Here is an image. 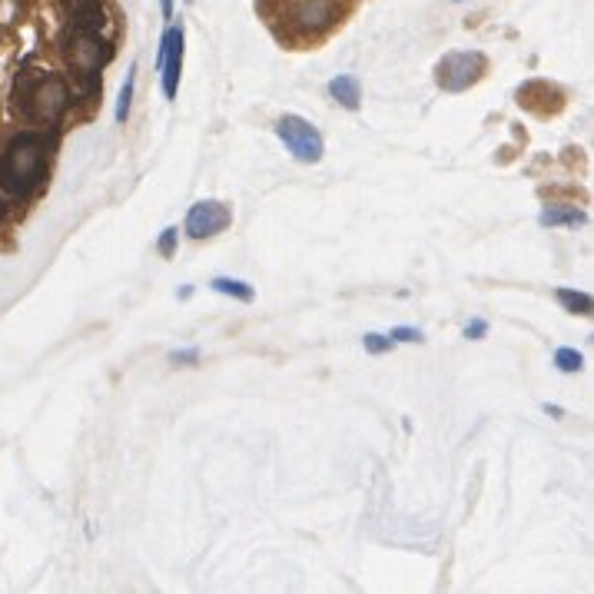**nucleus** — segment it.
I'll return each mask as SVG.
<instances>
[{"instance_id":"f257e3e1","label":"nucleus","mask_w":594,"mask_h":594,"mask_svg":"<svg viewBox=\"0 0 594 594\" xmlns=\"http://www.w3.org/2000/svg\"><path fill=\"white\" fill-rule=\"evenodd\" d=\"M54 140L40 130H24L7 143L0 153V190L10 196H30L37 193L47 180V163Z\"/></svg>"},{"instance_id":"f03ea898","label":"nucleus","mask_w":594,"mask_h":594,"mask_svg":"<svg viewBox=\"0 0 594 594\" xmlns=\"http://www.w3.org/2000/svg\"><path fill=\"white\" fill-rule=\"evenodd\" d=\"M263 10L279 37L306 44V40H319L326 30L336 27L346 7H342V0H266Z\"/></svg>"},{"instance_id":"7ed1b4c3","label":"nucleus","mask_w":594,"mask_h":594,"mask_svg":"<svg viewBox=\"0 0 594 594\" xmlns=\"http://www.w3.org/2000/svg\"><path fill=\"white\" fill-rule=\"evenodd\" d=\"M70 87L60 74H34L24 70L14 87V113L37 127H54L70 107Z\"/></svg>"},{"instance_id":"20e7f679","label":"nucleus","mask_w":594,"mask_h":594,"mask_svg":"<svg viewBox=\"0 0 594 594\" xmlns=\"http://www.w3.org/2000/svg\"><path fill=\"white\" fill-rule=\"evenodd\" d=\"M60 50H64L70 70L80 83L83 93H93L100 83V70L110 64L113 47L107 37H100L97 24H87V20H74L64 37H60Z\"/></svg>"},{"instance_id":"39448f33","label":"nucleus","mask_w":594,"mask_h":594,"mask_svg":"<svg viewBox=\"0 0 594 594\" xmlns=\"http://www.w3.org/2000/svg\"><path fill=\"white\" fill-rule=\"evenodd\" d=\"M276 137L283 140V147L293 153L299 163H319L322 153H326L322 133L312 127L306 117H299V113H286V117L276 120Z\"/></svg>"},{"instance_id":"423d86ee","label":"nucleus","mask_w":594,"mask_h":594,"mask_svg":"<svg viewBox=\"0 0 594 594\" xmlns=\"http://www.w3.org/2000/svg\"><path fill=\"white\" fill-rule=\"evenodd\" d=\"M485 67H488V60L478 54V50H452V54H445L439 60V67H435V80H439V87L445 93H462L472 87V83L482 80Z\"/></svg>"},{"instance_id":"0eeeda50","label":"nucleus","mask_w":594,"mask_h":594,"mask_svg":"<svg viewBox=\"0 0 594 594\" xmlns=\"http://www.w3.org/2000/svg\"><path fill=\"white\" fill-rule=\"evenodd\" d=\"M233 223V210L220 200H203L186 213V233L190 239H210Z\"/></svg>"},{"instance_id":"6e6552de","label":"nucleus","mask_w":594,"mask_h":594,"mask_svg":"<svg viewBox=\"0 0 594 594\" xmlns=\"http://www.w3.org/2000/svg\"><path fill=\"white\" fill-rule=\"evenodd\" d=\"M160 44L166 47L163 57V97L173 100L180 90V74H183V27H166V34Z\"/></svg>"},{"instance_id":"1a4fd4ad","label":"nucleus","mask_w":594,"mask_h":594,"mask_svg":"<svg viewBox=\"0 0 594 594\" xmlns=\"http://www.w3.org/2000/svg\"><path fill=\"white\" fill-rule=\"evenodd\" d=\"M329 97L342 103L346 110H359V103H362V87H359V80L356 77H336V80H329Z\"/></svg>"},{"instance_id":"9d476101","label":"nucleus","mask_w":594,"mask_h":594,"mask_svg":"<svg viewBox=\"0 0 594 594\" xmlns=\"http://www.w3.org/2000/svg\"><path fill=\"white\" fill-rule=\"evenodd\" d=\"M538 223L541 226H585L588 213L578 210V206H548V210H541Z\"/></svg>"},{"instance_id":"9b49d317","label":"nucleus","mask_w":594,"mask_h":594,"mask_svg":"<svg viewBox=\"0 0 594 594\" xmlns=\"http://www.w3.org/2000/svg\"><path fill=\"white\" fill-rule=\"evenodd\" d=\"M213 289L220 296H233L239 302H253V286L243 283V279H229V276H220V279H213Z\"/></svg>"},{"instance_id":"f8f14e48","label":"nucleus","mask_w":594,"mask_h":594,"mask_svg":"<svg viewBox=\"0 0 594 594\" xmlns=\"http://www.w3.org/2000/svg\"><path fill=\"white\" fill-rule=\"evenodd\" d=\"M558 302L565 306L568 312H575V316H591V296L588 293H578V289H558Z\"/></svg>"},{"instance_id":"ddd939ff","label":"nucleus","mask_w":594,"mask_h":594,"mask_svg":"<svg viewBox=\"0 0 594 594\" xmlns=\"http://www.w3.org/2000/svg\"><path fill=\"white\" fill-rule=\"evenodd\" d=\"M133 83H137V67H130L127 83H123V90H120V100H117V123H127V117H130V103H133Z\"/></svg>"},{"instance_id":"4468645a","label":"nucleus","mask_w":594,"mask_h":594,"mask_svg":"<svg viewBox=\"0 0 594 594\" xmlns=\"http://www.w3.org/2000/svg\"><path fill=\"white\" fill-rule=\"evenodd\" d=\"M555 366H558L561 372H581V366H585V359H581L578 349L561 346V349L555 352Z\"/></svg>"},{"instance_id":"2eb2a0df","label":"nucleus","mask_w":594,"mask_h":594,"mask_svg":"<svg viewBox=\"0 0 594 594\" xmlns=\"http://www.w3.org/2000/svg\"><path fill=\"white\" fill-rule=\"evenodd\" d=\"M362 346H366V352H372V356H382V352H389L395 342L389 336H379V332H369V336L362 339Z\"/></svg>"},{"instance_id":"dca6fc26","label":"nucleus","mask_w":594,"mask_h":594,"mask_svg":"<svg viewBox=\"0 0 594 594\" xmlns=\"http://www.w3.org/2000/svg\"><path fill=\"white\" fill-rule=\"evenodd\" d=\"M389 339H392V342H422L425 336H422V329H412V326H395V329L389 332Z\"/></svg>"},{"instance_id":"f3484780","label":"nucleus","mask_w":594,"mask_h":594,"mask_svg":"<svg viewBox=\"0 0 594 594\" xmlns=\"http://www.w3.org/2000/svg\"><path fill=\"white\" fill-rule=\"evenodd\" d=\"M170 362H176V366H196L200 362V349H173L170 352Z\"/></svg>"},{"instance_id":"a211bd4d","label":"nucleus","mask_w":594,"mask_h":594,"mask_svg":"<svg viewBox=\"0 0 594 594\" xmlns=\"http://www.w3.org/2000/svg\"><path fill=\"white\" fill-rule=\"evenodd\" d=\"M176 236H180V233H176L173 226L163 229V236H160V253H163V256H173V253H176Z\"/></svg>"},{"instance_id":"6ab92c4d","label":"nucleus","mask_w":594,"mask_h":594,"mask_svg":"<svg viewBox=\"0 0 594 594\" xmlns=\"http://www.w3.org/2000/svg\"><path fill=\"white\" fill-rule=\"evenodd\" d=\"M485 332H488V322H485V319H472V322L465 326V339H482Z\"/></svg>"},{"instance_id":"aec40b11","label":"nucleus","mask_w":594,"mask_h":594,"mask_svg":"<svg viewBox=\"0 0 594 594\" xmlns=\"http://www.w3.org/2000/svg\"><path fill=\"white\" fill-rule=\"evenodd\" d=\"M160 4H163V17H170L173 14V0H160Z\"/></svg>"},{"instance_id":"412c9836","label":"nucleus","mask_w":594,"mask_h":594,"mask_svg":"<svg viewBox=\"0 0 594 594\" xmlns=\"http://www.w3.org/2000/svg\"><path fill=\"white\" fill-rule=\"evenodd\" d=\"M545 412H548V415H555V419H561V409H558V405H551V402H548V405H545Z\"/></svg>"},{"instance_id":"4be33fe9","label":"nucleus","mask_w":594,"mask_h":594,"mask_svg":"<svg viewBox=\"0 0 594 594\" xmlns=\"http://www.w3.org/2000/svg\"><path fill=\"white\" fill-rule=\"evenodd\" d=\"M0 220H4V203H0Z\"/></svg>"},{"instance_id":"5701e85b","label":"nucleus","mask_w":594,"mask_h":594,"mask_svg":"<svg viewBox=\"0 0 594 594\" xmlns=\"http://www.w3.org/2000/svg\"><path fill=\"white\" fill-rule=\"evenodd\" d=\"M455 4H458V0H455Z\"/></svg>"}]
</instances>
